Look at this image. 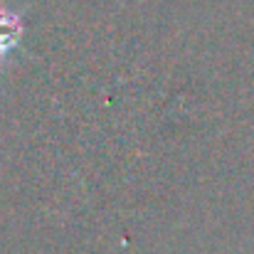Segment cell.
<instances>
[{
	"instance_id": "1",
	"label": "cell",
	"mask_w": 254,
	"mask_h": 254,
	"mask_svg": "<svg viewBox=\"0 0 254 254\" xmlns=\"http://www.w3.org/2000/svg\"><path fill=\"white\" fill-rule=\"evenodd\" d=\"M22 35V17L7 7H0V62L17 47Z\"/></svg>"
}]
</instances>
